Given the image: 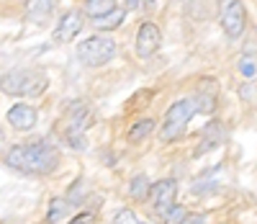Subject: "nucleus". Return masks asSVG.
<instances>
[{"mask_svg": "<svg viewBox=\"0 0 257 224\" xmlns=\"http://www.w3.org/2000/svg\"><path fill=\"white\" fill-rule=\"evenodd\" d=\"M6 165L24 175H49L59 165V152L49 142L21 144L6 155Z\"/></svg>", "mask_w": 257, "mask_h": 224, "instance_id": "nucleus-1", "label": "nucleus"}, {"mask_svg": "<svg viewBox=\"0 0 257 224\" xmlns=\"http://www.w3.org/2000/svg\"><path fill=\"white\" fill-rule=\"evenodd\" d=\"M47 75L36 70H11L0 78V91L13 98H39L47 91Z\"/></svg>", "mask_w": 257, "mask_h": 224, "instance_id": "nucleus-2", "label": "nucleus"}, {"mask_svg": "<svg viewBox=\"0 0 257 224\" xmlns=\"http://www.w3.org/2000/svg\"><path fill=\"white\" fill-rule=\"evenodd\" d=\"M196 116V103H193V98H183V101H175L173 106L167 108L165 114V121H162V131H160V139L162 142H175L180 139L190 119Z\"/></svg>", "mask_w": 257, "mask_h": 224, "instance_id": "nucleus-3", "label": "nucleus"}, {"mask_svg": "<svg viewBox=\"0 0 257 224\" xmlns=\"http://www.w3.org/2000/svg\"><path fill=\"white\" fill-rule=\"evenodd\" d=\"M93 124V111L88 103L75 101L67 106V116H64V139L75 150H85V129Z\"/></svg>", "mask_w": 257, "mask_h": 224, "instance_id": "nucleus-4", "label": "nucleus"}, {"mask_svg": "<svg viewBox=\"0 0 257 224\" xmlns=\"http://www.w3.org/2000/svg\"><path fill=\"white\" fill-rule=\"evenodd\" d=\"M116 57V41L111 36H90L77 47V59L88 67H103Z\"/></svg>", "mask_w": 257, "mask_h": 224, "instance_id": "nucleus-5", "label": "nucleus"}, {"mask_svg": "<svg viewBox=\"0 0 257 224\" xmlns=\"http://www.w3.org/2000/svg\"><path fill=\"white\" fill-rule=\"evenodd\" d=\"M219 24L224 29V34L237 41L244 29H247V13H244V6L242 0H219Z\"/></svg>", "mask_w": 257, "mask_h": 224, "instance_id": "nucleus-6", "label": "nucleus"}, {"mask_svg": "<svg viewBox=\"0 0 257 224\" xmlns=\"http://www.w3.org/2000/svg\"><path fill=\"white\" fill-rule=\"evenodd\" d=\"M160 44H162V31H160L157 24L147 21V24L139 26V31H137V54L142 59L155 57V52L160 49Z\"/></svg>", "mask_w": 257, "mask_h": 224, "instance_id": "nucleus-7", "label": "nucleus"}, {"mask_svg": "<svg viewBox=\"0 0 257 224\" xmlns=\"http://www.w3.org/2000/svg\"><path fill=\"white\" fill-rule=\"evenodd\" d=\"M82 24H85V18H82L80 11H67V13H62L59 24H57V29H54V41H57V44L72 41V39L82 31Z\"/></svg>", "mask_w": 257, "mask_h": 224, "instance_id": "nucleus-8", "label": "nucleus"}, {"mask_svg": "<svg viewBox=\"0 0 257 224\" xmlns=\"http://www.w3.org/2000/svg\"><path fill=\"white\" fill-rule=\"evenodd\" d=\"M175 193H178L175 178H165V181H160V183L152 186V191H149V198H152L157 214H162L165 209H170V206L175 204Z\"/></svg>", "mask_w": 257, "mask_h": 224, "instance_id": "nucleus-9", "label": "nucleus"}, {"mask_svg": "<svg viewBox=\"0 0 257 224\" xmlns=\"http://www.w3.org/2000/svg\"><path fill=\"white\" fill-rule=\"evenodd\" d=\"M24 11L34 24H47L57 11V0H24Z\"/></svg>", "mask_w": 257, "mask_h": 224, "instance_id": "nucleus-10", "label": "nucleus"}, {"mask_svg": "<svg viewBox=\"0 0 257 224\" xmlns=\"http://www.w3.org/2000/svg\"><path fill=\"white\" fill-rule=\"evenodd\" d=\"M224 139H226V129H224L221 121L206 124V129L201 131V144L196 147V155H203V152H208V150H213V147L224 144Z\"/></svg>", "mask_w": 257, "mask_h": 224, "instance_id": "nucleus-11", "label": "nucleus"}, {"mask_svg": "<svg viewBox=\"0 0 257 224\" xmlns=\"http://www.w3.org/2000/svg\"><path fill=\"white\" fill-rule=\"evenodd\" d=\"M36 108H31V106H26V103H16V106H11V111H8V121H11V126H16V129H21V131H29V129H34L36 126Z\"/></svg>", "mask_w": 257, "mask_h": 224, "instance_id": "nucleus-12", "label": "nucleus"}, {"mask_svg": "<svg viewBox=\"0 0 257 224\" xmlns=\"http://www.w3.org/2000/svg\"><path fill=\"white\" fill-rule=\"evenodd\" d=\"M193 103H196V111H201V114H211V111L216 108V83L208 85V93L203 91V85H201V91L196 93Z\"/></svg>", "mask_w": 257, "mask_h": 224, "instance_id": "nucleus-13", "label": "nucleus"}, {"mask_svg": "<svg viewBox=\"0 0 257 224\" xmlns=\"http://www.w3.org/2000/svg\"><path fill=\"white\" fill-rule=\"evenodd\" d=\"M149 191H152V183H149V178L144 173L134 175L132 178V183H128V196H132L134 201H144L149 198Z\"/></svg>", "mask_w": 257, "mask_h": 224, "instance_id": "nucleus-14", "label": "nucleus"}, {"mask_svg": "<svg viewBox=\"0 0 257 224\" xmlns=\"http://www.w3.org/2000/svg\"><path fill=\"white\" fill-rule=\"evenodd\" d=\"M123 18H126V11L123 8H113L103 18H95V26H98V31H113V29H118L123 24Z\"/></svg>", "mask_w": 257, "mask_h": 224, "instance_id": "nucleus-15", "label": "nucleus"}, {"mask_svg": "<svg viewBox=\"0 0 257 224\" xmlns=\"http://www.w3.org/2000/svg\"><path fill=\"white\" fill-rule=\"evenodd\" d=\"M113 8H116V0H85V16H90L93 21L103 18L105 13H111Z\"/></svg>", "mask_w": 257, "mask_h": 224, "instance_id": "nucleus-16", "label": "nucleus"}, {"mask_svg": "<svg viewBox=\"0 0 257 224\" xmlns=\"http://www.w3.org/2000/svg\"><path fill=\"white\" fill-rule=\"evenodd\" d=\"M152 131H155V121H152V119H142V121H137L132 129H128V142L139 144V142H144Z\"/></svg>", "mask_w": 257, "mask_h": 224, "instance_id": "nucleus-17", "label": "nucleus"}, {"mask_svg": "<svg viewBox=\"0 0 257 224\" xmlns=\"http://www.w3.org/2000/svg\"><path fill=\"white\" fill-rule=\"evenodd\" d=\"M185 216H188V209H185V206H180V204H173L170 209H165V211L160 214L162 224H183V221H185Z\"/></svg>", "mask_w": 257, "mask_h": 224, "instance_id": "nucleus-18", "label": "nucleus"}, {"mask_svg": "<svg viewBox=\"0 0 257 224\" xmlns=\"http://www.w3.org/2000/svg\"><path fill=\"white\" fill-rule=\"evenodd\" d=\"M62 216H67V201H62V198H52V204H49V211H47V221L49 224H59Z\"/></svg>", "mask_w": 257, "mask_h": 224, "instance_id": "nucleus-19", "label": "nucleus"}, {"mask_svg": "<svg viewBox=\"0 0 257 224\" xmlns=\"http://www.w3.org/2000/svg\"><path fill=\"white\" fill-rule=\"evenodd\" d=\"M113 224H149V221H142L132 209H118L113 216Z\"/></svg>", "mask_w": 257, "mask_h": 224, "instance_id": "nucleus-20", "label": "nucleus"}, {"mask_svg": "<svg viewBox=\"0 0 257 224\" xmlns=\"http://www.w3.org/2000/svg\"><path fill=\"white\" fill-rule=\"evenodd\" d=\"M239 72H242V78H247V80H252V78H254L257 64H254V59H252V57H242V59H239Z\"/></svg>", "mask_w": 257, "mask_h": 224, "instance_id": "nucleus-21", "label": "nucleus"}, {"mask_svg": "<svg viewBox=\"0 0 257 224\" xmlns=\"http://www.w3.org/2000/svg\"><path fill=\"white\" fill-rule=\"evenodd\" d=\"M70 224H95V216H93L90 211H80L77 216H72Z\"/></svg>", "mask_w": 257, "mask_h": 224, "instance_id": "nucleus-22", "label": "nucleus"}, {"mask_svg": "<svg viewBox=\"0 0 257 224\" xmlns=\"http://www.w3.org/2000/svg\"><path fill=\"white\" fill-rule=\"evenodd\" d=\"M137 6H139L144 13H155L157 6H160V0H137Z\"/></svg>", "mask_w": 257, "mask_h": 224, "instance_id": "nucleus-23", "label": "nucleus"}, {"mask_svg": "<svg viewBox=\"0 0 257 224\" xmlns=\"http://www.w3.org/2000/svg\"><path fill=\"white\" fill-rule=\"evenodd\" d=\"M183 224H206V216L203 214H188Z\"/></svg>", "mask_w": 257, "mask_h": 224, "instance_id": "nucleus-24", "label": "nucleus"}]
</instances>
